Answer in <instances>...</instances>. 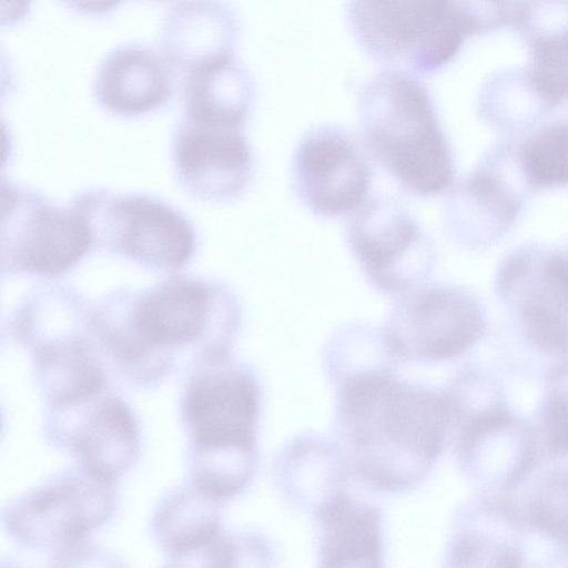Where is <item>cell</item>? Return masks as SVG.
Returning <instances> with one entry per match:
<instances>
[{
  "label": "cell",
  "instance_id": "6da1fadb",
  "mask_svg": "<svg viewBox=\"0 0 568 568\" xmlns=\"http://www.w3.org/2000/svg\"><path fill=\"white\" fill-rule=\"evenodd\" d=\"M395 365L334 382L337 445L352 476L384 493L424 480L444 452L453 424L446 392L398 381Z\"/></svg>",
  "mask_w": 568,
  "mask_h": 568
},
{
  "label": "cell",
  "instance_id": "7a4b0ae2",
  "mask_svg": "<svg viewBox=\"0 0 568 568\" xmlns=\"http://www.w3.org/2000/svg\"><path fill=\"white\" fill-rule=\"evenodd\" d=\"M95 316L104 354L129 381L151 385L170 373L178 349L231 353L243 311L226 283L180 274L142 291H114Z\"/></svg>",
  "mask_w": 568,
  "mask_h": 568
},
{
  "label": "cell",
  "instance_id": "3957f363",
  "mask_svg": "<svg viewBox=\"0 0 568 568\" xmlns=\"http://www.w3.org/2000/svg\"><path fill=\"white\" fill-rule=\"evenodd\" d=\"M357 108L366 149L404 190L433 197L453 185L449 144L430 93L415 73H376L361 89Z\"/></svg>",
  "mask_w": 568,
  "mask_h": 568
},
{
  "label": "cell",
  "instance_id": "277c9868",
  "mask_svg": "<svg viewBox=\"0 0 568 568\" xmlns=\"http://www.w3.org/2000/svg\"><path fill=\"white\" fill-rule=\"evenodd\" d=\"M361 48L375 61L429 74L448 64L465 41L508 18L507 0H347Z\"/></svg>",
  "mask_w": 568,
  "mask_h": 568
},
{
  "label": "cell",
  "instance_id": "5b68a950",
  "mask_svg": "<svg viewBox=\"0 0 568 568\" xmlns=\"http://www.w3.org/2000/svg\"><path fill=\"white\" fill-rule=\"evenodd\" d=\"M71 202L87 217L94 248L163 272L184 267L196 252L191 221L158 197L95 189L79 193Z\"/></svg>",
  "mask_w": 568,
  "mask_h": 568
},
{
  "label": "cell",
  "instance_id": "8992f818",
  "mask_svg": "<svg viewBox=\"0 0 568 568\" xmlns=\"http://www.w3.org/2000/svg\"><path fill=\"white\" fill-rule=\"evenodd\" d=\"M1 209L2 275L60 277L94 250L89 222L72 202L63 207L3 180Z\"/></svg>",
  "mask_w": 568,
  "mask_h": 568
},
{
  "label": "cell",
  "instance_id": "52a82bcc",
  "mask_svg": "<svg viewBox=\"0 0 568 568\" xmlns=\"http://www.w3.org/2000/svg\"><path fill=\"white\" fill-rule=\"evenodd\" d=\"M486 315L468 290L423 283L397 296L383 327L398 359L435 363L468 352L483 337Z\"/></svg>",
  "mask_w": 568,
  "mask_h": 568
},
{
  "label": "cell",
  "instance_id": "ba28073f",
  "mask_svg": "<svg viewBox=\"0 0 568 568\" xmlns=\"http://www.w3.org/2000/svg\"><path fill=\"white\" fill-rule=\"evenodd\" d=\"M114 481L79 467L52 476L3 511L9 535L30 548L54 552L87 540L114 514Z\"/></svg>",
  "mask_w": 568,
  "mask_h": 568
},
{
  "label": "cell",
  "instance_id": "9c48e42d",
  "mask_svg": "<svg viewBox=\"0 0 568 568\" xmlns=\"http://www.w3.org/2000/svg\"><path fill=\"white\" fill-rule=\"evenodd\" d=\"M349 251L369 285L398 296L434 272L436 250L415 217L385 196L368 199L347 224Z\"/></svg>",
  "mask_w": 568,
  "mask_h": 568
},
{
  "label": "cell",
  "instance_id": "30bf717a",
  "mask_svg": "<svg viewBox=\"0 0 568 568\" xmlns=\"http://www.w3.org/2000/svg\"><path fill=\"white\" fill-rule=\"evenodd\" d=\"M195 359L182 398L191 444L256 446L261 389L255 373L231 353Z\"/></svg>",
  "mask_w": 568,
  "mask_h": 568
},
{
  "label": "cell",
  "instance_id": "8fae6325",
  "mask_svg": "<svg viewBox=\"0 0 568 568\" xmlns=\"http://www.w3.org/2000/svg\"><path fill=\"white\" fill-rule=\"evenodd\" d=\"M291 176L296 197L310 212L334 219L357 211L368 200L374 171L351 131L323 124L301 138Z\"/></svg>",
  "mask_w": 568,
  "mask_h": 568
},
{
  "label": "cell",
  "instance_id": "7c38bea8",
  "mask_svg": "<svg viewBox=\"0 0 568 568\" xmlns=\"http://www.w3.org/2000/svg\"><path fill=\"white\" fill-rule=\"evenodd\" d=\"M44 427L51 444L73 453L80 467L108 480L125 474L140 453V429L131 407L106 390L49 406Z\"/></svg>",
  "mask_w": 568,
  "mask_h": 568
},
{
  "label": "cell",
  "instance_id": "4fadbf2b",
  "mask_svg": "<svg viewBox=\"0 0 568 568\" xmlns=\"http://www.w3.org/2000/svg\"><path fill=\"white\" fill-rule=\"evenodd\" d=\"M172 161L179 183L205 201L239 197L250 185L254 161L245 125L182 115L173 135Z\"/></svg>",
  "mask_w": 568,
  "mask_h": 568
},
{
  "label": "cell",
  "instance_id": "5bb4252c",
  "mask_svg": "<svg viewBox=\"0 0 568 568\" xmlns=\"http://www.w3.org/2000/svg\"><path fill=\"white\" fill-rule=\"evenodd\" d=\"M455 426L458 463L474 480L508 487L536 463V430L516 419L503 399L474 410Z\"/></svg>",
  "mask_w": 568,
  "mask_h": 568
},
{
  "label": "cell",
  "instance_id": "9a60e30c",
  "mask_svg": "<svg viewBox=\"0 0 568 568\" xmlns=\"http://www.w3.org/2000/svg\"><path fill=\"white\" fill-rule=\"evenodd\" d=\"M175 87V68L162 51L129 43L114 48L102 59L93 81V95L106 112L135 118L166 105Z\"/></svg>",
  "mask_w": 568,
  "mask_h": 568
},
{
  "label": "cell",
  "instance_id": "2e32d148",
  "mask_svg": "<svg viewBox=\"0 0 568 568\" xmlns=\"http://www.w3.org/2000/svg\"><path fill=\"white\" fill-rule=\"evenodd\" d=\"M496 293L517 320L568 324V248L524 245L498 266Z\"/></svg>",
  "mask_w": 568,
  "mask_h": 568
},
{
  "label": "cell",
  "instance_id": "e0dca14e",
  "mask_svg": "<svg viewBox=\"0 0 568 568\" xmlns=\"http://www.w3.org/2000/svg\"><path fill=\"white\" fill-rule=\"evenodd\" d=\"M523 201L488 159L452 189L443 205L448 235L467 247L487 245L513 226Z\"/></svg>",
  "mask_w": 568,
  "mask_h": 568
},
{
  "label": "cell",
  "instance_id": "ac0fdd59",
  "mask_svg": "<svg viewBox=\"0 0 568 568\" xmlns=\"http://www.w3.org/2000/svg\"><path fill=\"white\" fill-rule=\"evenodd\" d=\"M239 19L224 0H178L164 14L160 48L175 70L190 72L234 55Z\"/></svg>",
  "mask_w": 568,
  "mask_h": 568
},
{
  "label": "cell",
  "instance_id": "d6986e66",
  "mask_svg": "<svg viewBox=\"0 0 568 568\" xmlns=\"http://www.w3.org/2000/svg\"><path fill=\"white\" fill-rule=\"evenodd\" d=\"M321 567H377L384 554L383 513L347 487L312 514Z\"/></svg>",
  "mask_w": 568,
  "mask_h": 568
},
{
  "label": "cell",
  "instance_id": "ffe728a7",
  "mask_svg": "<svg viewBox=\"0 0 568 568\" xmlns=\"http://www.w3.org/2000/svg\"><path fill=\"white\" fill-rule=\"evenodd\" d=\"M273 479L283 498L312 514L346 488L353 477L337 445L317 435H301L276 455Z\"/></svg>",
  "mask_w": 568,
  "mask_h": 568
},
{
  "label": "cell",
  "instance_id": "44dd1931",
  "mask_svg": "<svg viewBox=\"0 0 568 568\" xmlns=\"http://www.w3.org/2000/svg\"><path fill=\"white\" fill-rule=\"evenodd\" d=\"M520 515L506 501L479 499L457 515L448 542L449 566H521Z\"/></svg>",
  "mask_w": 568,
  "mask_h": 568
},
{
  "label": "cell",
  "instance_id": "7402d4cb",
  "mask_svg": "<svg viewBox=\"0 0 568 568\" xmlns=\"http://www.w3.org/2000/svg\"><path fill=\"white\" fill-rule=\"evenodd\" d=\"M221 504L191 483L162 498L153 515L152 530L173 565L186 566L221 534Z\"/></svg>",
  "mask_w": 568,
  "mask_h": 568
},
{
  "label": "cell",
  "instance_id": "603a6c76",
  "mask_svg": "<svg viewBox=\"0 0 568 568\" xmlns=\"http://www.w3.org/2000/svg\"><path fill=\"white\" fill-rule=\"evenodd\" d=\"M100 352L99 338L88 337L31 353L36 382L49 406L75 403L105 390Z\"/></svg>",
  "mask_w": 568,
  "mask_h": 568
},
{
  "label": "cell",
  "instance_id": "cb8c5ba5",
  "mask_svg": "<svg viewBox=\"0 0 568 568\" xmlns=\"http://www.w3.org/2000/svg\"><path fill=\"white\" fill-rule=\"evenodd\" d=\"M254 98L253 77L231 55L187 72L183 87V115L245 125Z\"/></svg>",
  "mask_w": 568,
  "mask_h": 568
},
{
  "label": "cell",
  "instance_id": "d4e9b609",
  "mask_svg": "<svg viewBox=\"0 0 568 568\" xmlns=\"http://www.w3.org/2000/svg\"><path fill=\"white\" fill-rule=\"evenodd\" d=\"M256 465V446L191 444L190 483L211 498L224 503L247 488Z\"/></svg>",
  "mask_w": 568,
  "mask_h": 568
},
{
  "label": "cell",
  "instance_id": "484cf974",
  "mask_svg": "<svg viewBox=\"0 0 568 568\" xmlns=\"http://www.w3.org/2000/svg\"><path fill=\"white\" fill-rule=\"evenodd\" d=\"M516 165L531 189L568 185V121L547 124L520 144Z\"/></svg>",
  "mask_w": 568,
  "mask_h": 568
},
{
  "label": "cell",
  "instance_id": "4316f807",
  "mask_svg": "<svg viewBox=\"0 0 568 568\" xmlns=\"http://www.w3.org/2000/svg\"><path fill=\"white\" fill-rule=\"evenodd\" d=\"M524 518L539 534L568 548V470H552L535 485Z\"/></svg>",
  "mask_w": 568,
  "mask_h": 568
},
{
  "label": "cell",
  "instance_id": "83f0119b",
  "mask_svg": "<svg viewBox=\"0 0 568 568\" xmlns=\"http://www.w3.org/2000/svg\"><path fill=\"white\" fill-rule=\"evenodd\" d=\"M510 19L532 51L568 36V0H521Z\"/></svg>",
  "mask_w": 568,
  "mask_h": 568
},
{
  "label": "cell",
  "instance_id": "f1b7e54d",
  "mask_svg": "<svg viewBox=\"0 0 568 568\" xmlns=\"http://www.w3.org/2000/svg\"><path fill=\"white\" fill-rule=\"evenodd\" d=\"M527 75L547 110L567 101L568 36L560 41L532 50Z\"/></svg>",
  "mask_w": 568,
  "mask_h": 568
},
{
  "label": "cell",
  "instance_id": "f546056e",
  "mask_svg": "<svg viewBox=\"0 0 568 568\" xmlns=\"http://www.w3.org/2000/svg\"><path fill=\"white\" fill-rule=\"evenodd\" d=\"M538 447L552 458L568 456V389H552L540 409Z\"/></svg>",
  "mask_w": 568,
  "mask_h": 568
},
{
  "label": "cell",
  "instance_id": "4dcf8cb0",
  "mask_svg": "<svg viewBox=\"0 0 568 568\" xmlns=\"http://www.w3.org/2000/svg\"><path fill=\"white\" fill-rule=\"evenodd\" d=\"M64 8L84 16H104L115 10L123 0H57Z\"/></svg>",
  "mask_w": 568,
  "mask_h": 568
},
{
  "label": "cell",
  "instance_id": "1f68e13d",
  "mask_svg": "<svg viewBox=\"0 0 568 568\" xmlns=\"http://www.w3.org/2000/svg\"><path fill=\"white\" fill-rule=\"evenodd\" d=\"M152 1L165 2V1H172V0H152Z\"/></svg>",
  "mask_w": 568,
  "mask_h": 568
}]
</instances>
